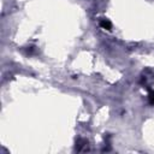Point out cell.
I'll return each mask as SVG.
<instances>
[{
	"label": "cell",
	"instance_id": "6da1fadb",
	"mask_svg": "<svg viewBox=\"0 0 154 154\" xmlns=\"http://www.w3.org/2000/svg\"><path fill=\"white\" fill-rule=\"evenodd\" d=\"M100 26L102 29H106V30H111V22L108 19H101L100 20Z\"/></svg>",
	"mask_w": 154,
	"mask_h": 154
},
{
	"label": "cell",
	"instance_id": "7a4b0ae2",
	"mask_svg": "<svg viewBox=\"0 0 154 154\" xmlns=\"http://www.w3.org/2000/svg\"><path fill=\"white\" fill-rule=\"evenodd\" d=\"M149 101H150V103H154V93H150V95H149Z\"/></svg>",
	"mask_w": 154,
	"mask_h": 154
}]
</instances>
